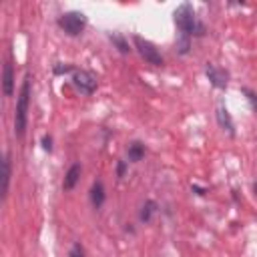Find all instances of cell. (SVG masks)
<instances>
[{
	"label": "cell",
	"mask_w": 257,
	"mask_h": 257,
	"mask_svg": "<svg viewBox=\"0 0 257 257\" xmlns=\"http://www.w3.org/2000/svg\"><path fill=\"white\" fill-rule=\"evenodd\" d=\"M133 44L137 48V53L141 55V59H145V63H149L153 66H163L165 64L163 55L159 53V48L151 40H147V38H143L139 34H133Z\"/></svg>",
	"instance_id": "277c9868"
},
{
	"label": "cell",
	"mask_w": 257,
	"mask_h": 257,
	"mask_svg": "<svg viewBox=\"0 0 257 257\" xmlns=\"http://www.w3.org/2000/svg\"><path fill=\"white\" fill-rule=\"evenodd\" d=\"M253 191H255V195H257V181L253 183Z\"/></svg>",
	"instance_id": "7402d4cb"
},
{
	"label": "cell",
	"mask_w": 257,
	"mask_h": 257,
	"mask_svg": "<svg viewBox=\"0 0 257 257\" xmlns=\"http://www.w3.org/2000/svg\"><path fill=\"white\" fill-rule=\"evenodd\" d=\"M68 257H85V247L81 243H74L68 251Z\"/></svg>",
	"instance_id": "ac0fdd59"
},
{
	"label": "cell",
	"mask_w": 257,
	"mask_h": 257,
	"mask_svg": "<svg viewBox=\"0 0 257 257\" xmlns=\"http://www.w3.org/2000/svg\"><path fill=\"white\" fill-rule=\"evenodd\" d=\"M31 76L27 74L22 81L18 98H16V107H14V133L18 139L24 137L27 133V125H29V107H31V93H32V85H31Z\"/></svg>",
	"instance_id": "7a4b0ae2"
},
{
	"label": "cell",
	"mask_w": 257,
	"mask_h": 257,
	"mask_svg": "<svg viewBox=\"0 0 257 257\" xmlns=\"http://www.w3.org/2000/svg\"><path fill=\"white\" fill-rule=\"evenodd\" d=\"M2 93L4 96H12L14 95V68L10 63H4V70H2Z\"/></svg>",
	"instance_id": "8fae6325"
},
{
	"label": "cell",
	"mask_w": 257,
	"mask_h": 257,
	"mask_svg": "<svg viewBox=\"0 0 257 257\" xmlns=\"http://www.w3.org/2000/svg\"><path fill=\"white\" fill-rule=\"evenodd\" d=\"M81 171H83V167L79 163H74V165L68 167V171L64 175V181H63V189L64 191H72L76 187V183H79V179H81Z\"/></svg>",
	"instance_id": "30bf717a"
},
{
	"label": "cell",
	"mask_w": 257,
	"mask_h": 257,
	"mask_svg": "<svg viewBox=\"0 0 257 257\" xmlns=\"http://www.w3.org/2000/svg\"><path fill=\"white\" fill-rule=\"evenodd\" d=\"M241 93L245 95V98H247V102L251 105V109L257 113V93H255V91H251L249 87H243V89H241Z\"/></svg>",
	"instance_id": "2e32d148"
},
{
	"label": "cell",
	"mask_w": 257,
	"mask_h": 257,
	"mask_svg": "<svg viewBox=\"0 0 257 257\" xmlns=\"http://www.w3.org/2000/svg\"><path fill=\"white\" fill-rule=\"evenodd\" d=\"M10 179H12V163H10V153L6 151L2 157V199L4 201L10 191Z\"/></svg>",
	"instance_id": "9c48e42d"
},
{
	"label": "cell",
	"mask_w": 257,
	"mask_h": 257,
	"mask_svg": "<svg viewBox=\"0 0 257 257\" xmlns=\"http://www.w3.org/2000/svg\"><path fill=\"white\" fill-rule=\"evenodd\" d=\"M173 22H175V27H177L179 32L187 34L191 38L193 36H205V32H207V27L197 18V12L189 2L179 4L173 10Z\"/></svg>",
	"instance_id": "6da1fadb"
},
{
	"label": "cell",
	"mask_w": 257,
	"mask_h": 257,
	"mask_svg": "<svg viewBox=\"0 0 257 257\" xmlns=\"http://www.w3.org/2000/svg\"><path fill=\"white\" fill-rule=\"evenodd\" d=\"M72 85L79 89L83 95H93L96 91V87H98V81H96V76L91 70L81 68V70L72 72Z\"/></svg>",
	"instance_id": "5b68a950"
},
{
	"label": "cell",
	"mask_w": 257,
	"mask_h": 257,
	"mask_svg": "<svg viewBox=\"0 0 257 257\" xmlns=\"http://www.w3.org/2000/svg\"><path fill=\"white\" fill-rule=\"evenodd\" d=\"M127 171H128V161H117V177L119 179H123L125 175H127Z\"/></svg>",
	"instance_id": "d6986e66"
},
{
	"label": "cell",
	"mask_w": 257,
	"mask_h": 257,
	"mask_svg": "<svg viewBox=\"0 0 257 257\" xmlns=\"http://www.w3.org/2000/svg\"><path fill=\"white\" fill-rule=\"evenodd\" d=\"M175 48H177L179 55H183V57L189 55V50H191V36L179 32V34H177V40H175Z\"/></svg>",
	"instance_id": "9a60e30c"
},
{
	"label": "cell",
	"mask_w": 257,
	"mask_h": 257,
	"mask_svg": "<svg viewBox=\"0 0 257 257\" xmlns=\"http://www.w3.org/2000/svg\"><path fill=\"white\" fill-rule=\"evenodd\" d=\"M205 76H207L211 87H215L219 91L227 89V85H229V72L225 68L213 64V63H207V66H205Z\"/></svg>",
	"instance_id": "8992f818"
},
{
	"label": "cell",
	"mask_w": 257,
	"mask_h": 257,
	"mask_svg": "<svg viewBox=\"0 0 257 257\" xmlns=\"http://www.w3.org/2000/svg\"><path fill=\"white\" fill-rule=\"evenodd\" d=\"M127 159L128 163H139L145 159V145L139 143V141H133V143H128L127 147Z\"/></svg>",
	"instance_id": "7c38bea8"
},
{
	"label": "cell",
	"mask_w": 257,
	"mask_h": 257,
	"mask_svg": "<svg viewBox=\"0 0 257 257\" xmlns=\"http://www.w3.org/2000/svg\"><path fill=\"white\" fill-rule=\"evenodd\" d=\"M40 143H42V149H44L46 153H50V151H53V137H50V135H44Z\"/></svg>",
	"instance_id": "ffe728a7"
},
{
	"label": "cell",
	"mask_w": 257,
	"mask_h": 257,
	"mask_svg": "<svg viewBox=\"0 0 257 257\" xmlns=\"http://www.w3.org/2000/svg\"><path fill=\"white\" fill-rule=\"evenodd\" d=\"M215 119H217V123H219V127L223 128V131H227L231 137H235V123H233V119H231L227 107L221 105V102H219L217 109H215Z\"/></svg>",
	"instance_id": "52a82bcc"
},
{
	"label": "cell",
	"mask_w": 257,
	"mask_h": 257,
	"mask_svg": "<svg viewBox=\"0 0 257 257\" xmlns=\"http://www.w3.org/2000/svg\"><path fill=\"white\" fill-rule=\"evenodd\" d=\"M107 36H109V40L113 42V46L119 50V53L121 55H128V53H131V46H128V40L121 34V32H107Z\"/></svg>",
	"instance_id": "5bb4252c"
},
{
	"label": "cell",
	"mask_w": 257,
	"mask_h": 257,
	"mask_svg": "<svg viewBox=\"0 0 257 257\" xmlns=\"http://www.w3.org/2000/svg\"><path fill=\"white\" fill-rule=\"evenodd\" d=\"M89 197H91V205H93L96 211L102 207V205H105V201H107V191H105V185H102V181H95V183H93Z\"/></svg>",
	"instance_id": "ba28073f"
},
{
	"label": "cell",
	"mask_w": 257,
	"mask_h": 257,
	"mask_svg": "<svg viewBox=\"0 0 257 257\" xmlns=\"http://www.w3.org/2000/svg\"><path fill=\"white\" fill-rule=\"evenodd\" d=\"M193 191H195V193H197L199 197H203L205 193H207V191H205V189H201V187H197V185H193Z\"/></svg>",
	"instance_id": "44dd1931"
},
{
	"label": "cell",
	"mask_w": 257,
	"mask_h": 257,
	"mask_svg": "<svg viewBox=\"0 0 257 257\" xmlns=\"http://www.w3.org/2000/svg\"><path fill=\"white\" fill-rule=\"evenodd\" d=\"M157 211H159V205H157V201L147 199V201L143 203L141 211H139V221H141V223H151V221H153V215H155Z\"/></svg>",
	"instance_id": "4fadbf2b"
},
{
	"label": "cell",
	"mask_w": 257,
	"mask_h": 257,
	"mask_svg": "<svg viewBox=\"0 0 257 257\" xmlns=\"http://www.w3.org/2000/svg\"><path fill=\"white\" fill-rule=\"evenodd\" d=\"M87 14L81 10H68L59 16V27L68 36H81L87 29Z\"/></svg>",
	"instance_id": "3957f363"
},
{
	"label": "cell",
	"mask_w": 257,
	"mask_h": 257,
	"mask_svg": "<svg viewBox=\"0 0 257 257\" xmlns=\"http://www.w3.org/2000/svg\"><path fill=\"white\" fill-rule=\"evenodd\" d=\"M55 74H68V72H74L76 68L72 66V64H63V63H59V64H55Z\"/></svg>",
	"instance_id": "e0dca14e"
}]
</instances>
